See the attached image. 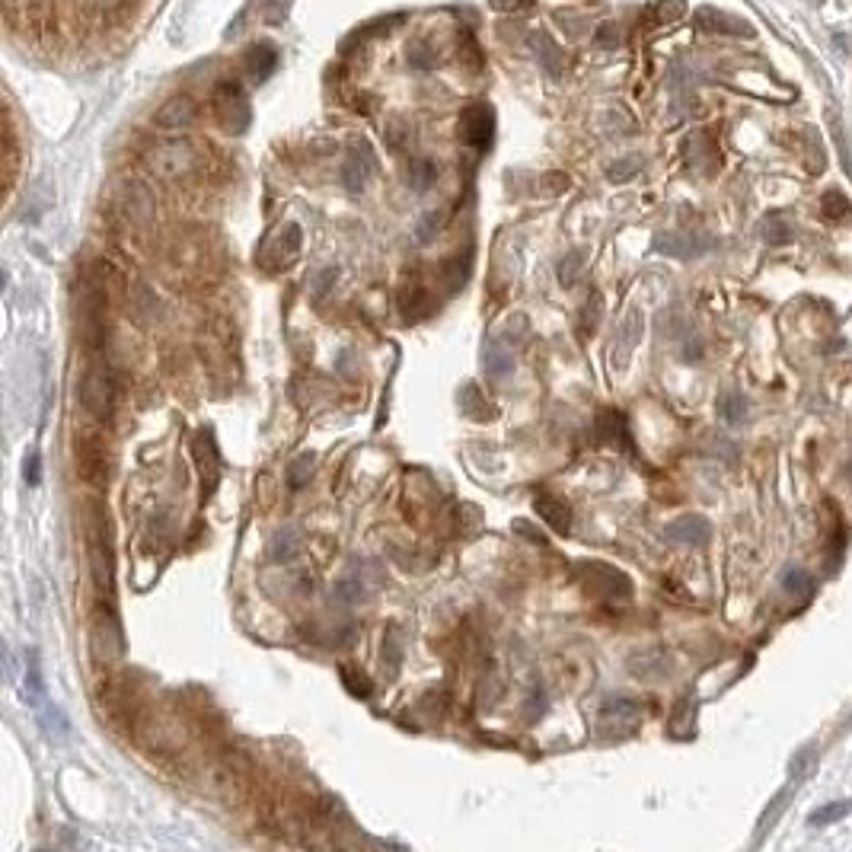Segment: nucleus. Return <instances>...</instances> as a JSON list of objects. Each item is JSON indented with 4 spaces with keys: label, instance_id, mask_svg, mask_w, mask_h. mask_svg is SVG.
Instances as JSON below:
<instances>
[{
    "label": "nucleus",
    "instance_id": "obj_24",
    "mask_svg": "<svg viewBox=\"0 0 852 852\" xmlns=\"http://www.w3.org/2000/svg\"><path fill=\"white\" fill-rule=\"evenodd\" d=\"M457 403H460V412L473 422H492L495 419V406L486 399V393H479L476 383H463Z\"/></svg>",
    "mask_w": 852,
    "mask_h": 852
},
{
    "label": "nucleus",
    "instance_id": "obj_48",
    "mask_svg": "<svg viewBox=\"0 0 852 852\" xmlns=\"http://www.w3.org/2000/svg\"><path fill=\"white\" fill-rule=\"evenodd\" d=\"M460 61L470 64L473 71H479L482 64H486V58H482L479 45H476V39L470 36V32H460Z\"/></svg>",
    "mask_w": 852,
    "mask_h": 852
},
{
    "label": "nucleus",
    "instance_id": "obj_25",
    "mask_svg": "<svg viewBox=\"0 0 852 852\" xmlns=\"http://www.w3.org/2000/svg\"><path fill=\"white\" fill-rule=\"evenodd\" d=\"M278 68V48L269 42H259L246 52V74L253 77L256 83L269 80Z\"/></svg>",
    "mask_w": 852,
    "mask_h": 852
},
{
    "label": "nucleus",
    "instance_id": "obj_45",
    "mask_svg": "<svg viewBox=\"0 0 852 852\" xmlns=\"http://www.w3.org/2000/svg\"><path fill=\"white\" fill-rule=\"evenodd\" d=\"M642 173V160L639 157H620L607 166V179L610 182H629L632 176Z\"/></svg>",
    "mask_w": 852,
    "mask_h": 852
},
{
    "label": "nucleus",
    "instance_id": "obj_33",
    "mask_svg": "<svg viewBox=\"0 0 852 852\" xmlns=\"http://www.w3.org/2000/svg\"><path fill=\"white\" fill-rule=\"evenodd\" d=\"M537 58H540L543 71H546L549 77H562V71H565L562 52H559V45L546 36V32H537Z\"/></svg>",
    "mask_w": 852,
    "mask_h": 852
},
{
    "label": "nucleus",
    "instance_id": "obj_58",
    "mask_svg": "<svg viewBox=\"0 0 852 852\" xmlns=\"http://www.w3.org/2000/svg\"><path fill=\"white\" fill-rule=\"evenodd\" d=\"M492 4V10H521V7H527L530 0H489Z\"/></svg>",
    "mask_w": 852,
    "mask_h": 852
},
{
    "label": "nucleus",
    "instance_id": "obj_46",
    "mask_svg": "<svg viewBox=\"0 0 852 852\" xmlns=\"http://www.w3.org/2000/svg\"><path fill=\"white\" fill-rule=\"evenodd\" d=\"M441 224H444V214H441V211H428V214L422 217V221L415 224V240H419L422 246H425V243H431V240H434V233L441 230Z\"/></svg>",
    "mask_w": 852,
    "mask_h": 852
},
{
    "label": "nucleus",
    "instance_id": "obj_50",
    "mask_svg": "<svg viewBox=\"0 0 852 852\" xmlns=\"http://www.w3.org/2000/svg\"><path fill=\"white\" fill-rule=\"evenodd\" d=\"M683 13H687V4H683V0H661V4L655 7V20L661 26H667V23H677Z\"/></svg>",
    "mask_w": 852,
    "mask_h": 852
},
{
    "label": "nucleus",
    "instance_id": "obj_36",
    "mask_svg": "<svg viewBox=\"0 0 852 852\" xmlns=\"http://www.w3.org/2000/svg\"><path fill=\"white\" fill-rule=\"evenodd\" d=\"M600 320H604V294L594 291L588 297V304L581 307V316H578V332L581 336H591V332L600 326Z\"/></svg>",
    "mask_w": 852,
    "mask_h": 852
},
{
    "label": "nucleus",
    "instance_id": "obj_20",
    "mask_svg": "<svg viewBox=\"0 0 852 852\" xmlns=\"http://www.w3.org/2000/svg\"><path fill=\"white\" fill-rule=\"evenodd\" d=\"M594 438H597V444H616V447H626V450H632V434H629V422H626V415L623 412H616V409H604L597 415V422H594Z\"/></svg>",
    "mask_w": 852,
    "mask_h": 852
},
{
    "label": "nucleus",
    "instance_id": "obj_15",
    "mask_svg": "<svg viewBox=\"0 0 852 852\" xmlns=\"http://www.w3.org/2000/svg\"><path fill=\"white\" fill-rule=\"evenodd\" d=\"M119 208H122V214L128 217L131 224H147L150 217H154V211H157L154 192H150L144 182L131 179V182H125L122 192H119Z\"/></svg>",
    "mask_w": 852,
    "mask_h": 852
},
{
    "label": "nucleus",
    "instance_id": "obj_41",
    "mask_svg": "<svg viewBox=\"0 0 852 852\" xmlns=\"http://www.w3.org/2000/svg\"><path fill=\"white\" fill-rule=\"evenodd\" d=\"M782 588L789 591L792 597H811L814 594V578H811V572H805V568H789V572L782 575Z\"/></svg>",
    "mask_w": 852,
    "mask_h": 852
},
{
    "label": "nucleus",
    "instance_id": "obj_28",
    "mask_svg": "<svg viewBox=\"0 0 852 852\" xmlns=\"http://www.w3.org/2000/svg\"><path fill=\"white\" fill-rule=\"evenodd\" d=\"M431 294L425 288H419V284H412V288H406L403 294H399V313H403L406 323H415V320H425V316L431 313Z\"/></svg>",
    "mask_w": 852,
    "mask_h": 852
},
{
    "label": "nucleus",
    "instance_id": "obj_59",
    "mask_svg": "<svg viewBox=\"0 0 852 852\" xmlns=\"http://www.w3.org/2000/svg\"><path fill=\"white\" fill-rule=\"evenodd\" d=\"M336 275H339L336 269H326L320 278H316V294H326V291H329V284L336 281Z\"/></svg>",
    "mask_w": 852,
    "mask_h": 852
},
{
    "label": "nucleus",
    "instance_id": "obj_8",
    "mask_svg": "<svg viewBox=\"0 0 852 852\" xmlns=\"http://www.w3.org/2000/svg\"><path fill=\"white\" fill-rule=\"evenodd\" d=\"M93 648L103 661H119L125 655V629L119 623V613L112 610V600L106 607L99 604L93 616Z\"/></svg>",
    "mask_w": 852,
    "mask_h": 852
},
{
    "label": "nucleus",
    "instance_id": "obj_40",
    "mask_svg": "<svg viewBox=\"0 0 852 852\" xmlns=\"http://www.w3.org/2000/svg\"><path fill=\"white\" fill-rule=\"evenodd\" d=\"M26 696L32 706H39L45 699V683H42V667H39V655L29 651V667H26Z\"/></svg>",
    "mask_w": 852,
    "mask_h": 852
},
{
    "label": "nucleus",
    "instance_id": "obj_2",
    "mask_svg": "<svg viewBox=\"0 0 852 852\" xmlns=\"http://www.w3.org/2000/svg\"><path fill=\"white\" fill-rule=\"evenodd\" d=\"M578 581L584 594H591L594 600H604V604H629L632 600V578L616 568L610 562H578Z\"/></svg>",
    "mask_w": 852,
    "mask_h": 852
},
{
    "label": "nucleus",
    "instance_id": "obj_13",
    "mask_svg": "<svg viewBox=\"0 0 852 852\" xmlns=\"http://www.w3.org/2000/svg\"><path fill=\"white\" fill-rule=\"evenodd\" d=\"M655 249L674 259H696L712 249V237L696 233V230H671V233H658Z\"/></svg>",
    "mask_w": 852,
    "mask_h": 852
},
{
    "label": "nucleus",
    "instance_id": "obj_6",
    "mask_svg": "<svg viewBox=\"0 0 852 852\" xmlns=\"http://www.w3.org/2000/svg\"><path fill=\"white\" fill-rule=\"evenodd\" d=\"M77 399H80V406L93 415V419H99V422L109 419L112 409H115V383H112L106 367L93 364L83 371V377L77 383Z\"/></svg>",
    "mask_w": 852,
    "mask_h": 852
},
{
    "label": "nucleus",
    "instance_id": "obj_30",
    "mask_svg": "<svg viewBox=\"0 0 852 852\" xmlns=\"http://www.w3.org/2000/svg\"><path fill=\"white\" fill-rule=\"evenodd\" d=\"M760 237L766 240V243H773V246H785V243H792L795 240V227H792V221L785 214H779V211H773V214H766L763 217V224H760Z\"/></svg>",
    "mask_w": 852,
    "mask_h": 852
},
{
    "label": "nucleus",
    "instance_id": "obj_27",
    "mask_svg": "<svg viewBox=\"0 0 852 852\" xmlns=\"http://www.w3.org/2000/svg\"><path fill=\"white\" fill-rule=\"evenodd\" d=\"M482 364H486V374L501 380L511 374L514 358H511V348L501 342V339H489L486 348H482Z\"/></svg>",
    "mask_w": 852,
    "mask_h": 852
},
{
    "label": "nucleus",
    "instance_id": "obj_19",
    "mask_svg": "<svg viewBox=\"0 0 852 852\" xmlns=\"http://www.w3.org/2000/svg\"><path fill=\"white\" fill-rule=\"evenodd\" d=\"M664 537L677 543V546H706L712 537V527L706 517L699 514H687V517H677L674 524L664 527Z\"/></svg>",
    "mask_w": 852,
    "mask_h": 852
},
{
    "label": "nucleus",
    "instance_id": "obj_61",
    "mask_svg": "<svg viewBox=\"0 0 852 852\" xmlns=\"http://www.w3.org/2000/svg\"><path fill=\"white\" fill-rule=\"evenodd\" d=\"M849 482H852V460H849Z\"/></svg>",
    "mask_w": 852,
    "mask_h": 852
},
{
    "label": "nucleus",
    "instance_id": "obj_12",
    "mask_svg": "<svg viewBox=\"0 0 852 852\" xmlns=\"http://www.w3.org/2000/svg\"><path fill=\"white\" fill-rule=\"evenodd\" d=\"M192 454H195V463H198V476H202V498H211L217 482H221V450H217L211 431L195 434Z\"/></svg>",
    "mask_w": 852,
    "mask_h": 852
},
{
    "label": "nucleus",
    "instance_id": "obj_22",
    "mask_svg": "<svg viewBox=\"0 0 852 852\" xmlns=\"http://www.w3.org/2000/svg\"><path fill=\"white\" fill-rule=\"evenodd\" d=\"M696 26L706 29V32H725V36H750V26L744 20H738V16L731 13H722L715 7H699L696 10Z\"/></svg>",
    "mask_w": 852,
    "mask_h": 852
},
{
    "label": "nucleus",
    "instance_id": "obj_34",
    "mask_svg": "<svg viewBox=\"0 0 852 852\" xmlns=\"http://www.w3.org/2000/svg\"><path fill=\"white\" fill-rule=\"evenodd\" d=\"M584 262H588V253H584V249H572V253H565V256L559 259L556 275H559V284H562L565 291L575 288V284H578V278H581V272H584Z\"/></svg>",
    "mask_w": 852,
    "mask_h": 852
},
{
    "label": "nucleus",
    "instance_id": "obj_32",
    "mask_svg": "<svg viewBox=\"0 0 852 852\" xmlns=\"http://www.w3.org/2000/svg\"><path fill=\"white\" fill-rule=\"evenodd\" d=\"M272 549V559L275 562H291L294 556H297V549H300V530L294 527V524H288V527H281L275 537H272V543H269Z\"/></svg>",
    "mask_w": 852,
    "mask_h": 852
},
{
    "label": "nucleus",
    "instance_id": "obj_9",
    "mask_svg": "<svg viewBox=\"0 0 852 852\" xmlns=\"http://www.w3.org/2000/svg\"><path fill=\"white\" fill-rule=\"evenodd\" d=\"M300 240H304V233H300L297 224H281L269 240L262 243L259 249V262L265 265L269 272H284L291 269L294 259L300 256Z\"/></svg>",
    "mask_w": 852,
    "mask_h": 852
},
{
    "label": "nucleus",
    "instance_id": "obj_39",
    "mask_svg": "<svg viewBox=\"0 0 852 852\" xmlns=\"http://www.w3.org/2000/svg\"><path fill=\"white\" fill-rule=\"evenodd\" d=\"M339 674H342V683H345V690H348V693L358 696V699H371L374 683L367 680V674H364V671H358V667L342 664V667H339Z\"/></svg>",
    "mask_w": 852,
    "mask_h": 852
},
{
    "label": "nucleus",
    "instance_id": "obj_55",
    "mask_svg": "<svg viewBox=\"0 0 852 852\" xmlns=\"http://www.w3.org/2000/svg\"><path fill=\"white\" fill-rule=\"evenodd\" d=\"M785 805H789V789H785V792H782V795L776 798V805H773L770 811H766V814H763V821H760V830H770V821H776V817H779V814L785 811Z\"/></svg>",
    "mask_w": 852,
    "mask_h": 852
},
{
    "label": "nucleus",
    "instance_id": "obj_54",
    "mask_svg": "<svg viewBox=\"0 0 852 852\" xmlns=\"http://www.w3.org/2000/svg\"><path fill=\"white\" fill-rule=\"evenodd\" d=\"M543 712H546V693H543L540 687H533L530 696H527V712H524V715H527V718H533V715L540 718Z\"/></svg>",
    "mask_w": 852,
    "mask_h": 852
},
{
    "label": "nucleus",
    "instance_id": "obj_44",
    "mask_svg": "<svg viewBox=\"0 0 852 852\" xmlns=\"http://www.w3.org/2000/svg\"><path fill=\"white\" fill-rule=\"evenodd\" d=\"M336 600L342 607H352V604H358V600H364V584L355 578V575H348V578H339L336 581Z\"/></svg>",
    "mask_w": 852,
    "mask_h": 852
},
{
    "label": "nucleus",
    "instance_id": "obj_7",
    "mask_svg": "<svg viewBox=\"0 0 852 852\" xmlns=\"http://www.w3.org/2000/svg\"><path fill=\"white\" fill-rule=\"evenodd\" d=\"M74 460H77V473L83 482L90 486H106L109 482V470H112V457L106 441L93 431H83L77 444H74Z\"/></svg>",
    "mask_w": 852,
    "mask_h": 852
},
{
    "label": "nucleus",
    "instance_id": "obj_47",
    "mask_svg": "<svg viewBox=\"0 0 852 852\" xmlns=\"http://www.w3.org/2000/svg\"><path fill=\"white\" fill-rule=\"evenodd\" d=\"M294 7V0H269L262 10V23L265 26H281L284 20H288V13Z\"/></svg>",
    "mask_w": 852,
    "mask_h": 852
},
{
    "label": "nucleus",
    "instance_id": "obj_17",
    "mask_svg": "<svg viewBox=\"0 0 852 852\" xmlns=\"http://www.w3.org/2000/svg\"><path fill=\"white\" fill-rule=\"evenodd\" d=\"M533 511L540 514V521L549 530L562 533V537L568 530H572V505H568V501L562 495H556V492H537V495H533Z\"/></svg>",
    "mask_w": 852,
    "mask_h": 852
},
{
    "label": "nucleus",
    "instance_id": "obj_23",
    "mask_svg": "<svg viewBox=\"0 0 852 852\" xmlns=\"http://www.w3.org/2000/svg\"><path fill=\"white\" fill-rule=\"evenodd\" d=\"M629 671L636 680H664L667 671H671V658L661 648H648L629 658Z\"/></svg>",
    "mask_w": 852,
    "mask_h": 852
},
{
    "label": "nucleus",
    "instance_id": "obj_5",
    "mask_svg": "<svg viewBox=\"0 0 852 852\" xmlns=\"http://www.w3.org/2000/svg\"><path fill=\"white\" fill-rule=\"evenodd\" d=\"M211 109H214L217 125H221L227 135H243V131L253 125V106H249L246 93L237 83H221V87L214 90Z\"/></svg>",
    "mask_w": 852,
    "mask_h": 852
},
{
    "label": "nucleus",
    "instance_id": "obj_57",
    "mask_svg": "<svg viewBox=\"0 0 852 852\" xmlns=\"http://www.w3.org/2000/svg\"><path fill=\"white\" fill-rule=\"evenodd\" d=\"M546 186H549V192H553V195H559V192H565L568 186H572V179H568L565 173H549Z\"/></svg>",
    "mask_w": 852,
    "mask_h": 852
},
{
    "label": "nucleus",
    "instance_id": "obj_49",
    "mask_svg": "<svg viewBox=\"0 0 852 852\" xmlns=\"http://www.w3.org/2000/svg\"><path fill=\"white\" fill-rule=\"evenodd\" d=\"M616 45H620V26H616V23H600L597 36H594V48H600V52H613Z\"/></svg>",
    "mask_w": 852,
    "mask_h": 852
},
{
    "label": "nucleus",
    "instance_id": "obj_11",
    "mask_svg": "<svg viewBox=\"0 0 852 852\" xmlns=\"http://www.w3.org/2000/svg\"><path fill=\"white\" fill-rule=\"evenodd\" d=\"M457 135L466 147L473 150H489L492 147V138H495V115L489 106H466L460 112V122H457Z\"/></svg>",
    "mask_w": 852,
    "mask_h": 852
},
{
    "label": "nucleus",
    "instance_id": "obj_60",
    "mask_svg": "<svg viewBox=\"0 0 852 852\" xmlns=\"http://www.w3.org/2000/svg\"><path fill=\"white\" fill-rule=\"evenodd\" d=\"M514 527H517V530H521V533H527V537H530L533 543H540V546H546V540H543V533H537V530H530V527H527L524 521H517Z\"/></svg>",
    "mask_w": 852,
    "mask_h": 852
},
{
    "label": "nucleus",
    "instance_id": "obj_4",
    "mask_svg": "<svg viewBox=\"0 0 852 852\" xmlns=\"http://www.w3.org/2000/svg\"><path fill=\"white\" fill-rule=\"evenodd\" d=\"M87 543H90V568H93L96 591H99V597L112 600V594H115V559H112V540H109V524H106L103 508L90 511Z\"/></svg>",
    "mask_w": 852,
    "mask_h": 852
},
{
    "label": "nucleus",
    "instance_id": "obj_14",
    "mask_svg": "<svg viewBox=\"0 0 852 852\" xmlns=\"http://www.w3.org/2000/svg\"><path fill=\"white\" fill-rule=\"evenodd\" d=\"M198 119V103L192 96L179 93V96H170L166 103L154 112V125L160 131H186L192 128Z\"/></svg>",
    "mask_w": 852,
    "mask_h": 852
},
{
    "label": "nucleus",
    "instance_id": "obj_18",
    "mask_svg": "<svg viewBox=\"0 0 852 852\" xmlns=\"http://www.w3.org/2000/svg\"><path fill=\"white\" fill-rule=\"evenodd\" d=\"M642 329H645L642 310H629L620 332H616V342H613V355H610L613 367H620V371H623V367L629 364L632 352H636L639 342H642Z\"/></svg>",
    "mask_w": 852,
    "mask_h": 852
},
{
    "label": "nucleus",
    "instance_id": "obj_3",
    "mask_svg": "<svg viewBox=\"0 0 852 852\" xmlns=\"http://www.w3.org/2000/svg\"><path fill=\"white\" fill-rule=\"evenodd\" d=\"M144 166L157 179L176 182V179H186L189 173H195L198 150L189 138H166V141H157L154 147H147Z\"/></svg>",
    "mask_w": 852,
    "mask_h": 852
},
{
    "label": "nucleus",
    "instance_id": "obj_37",
    "mask_svg": "<svg viewBox=\"0 0 852 852\" xmlns=\"http://www.w3.org/2000/svg\"><path fill=\"white\" fill-rule=\"evenodd\" d=\"M313 466H316V457H313V454H300V457L288 466L284 479H288V489H291V492L307 489V482L313 479Z\"/></svg>",
    "mask_w": 852,
    "mask_h": 852
},
{
    "label": "nucleus",
    "instance_id": "obj_10",
    "mask_svg": "<svg viewBox=\"0 0 852 852\" xmlns=\"http://www.w3.org/2000/svg\"><path fill=\"white\" fill-rule=\"evenodd\" d=\"M639 703L629 696H607L604 706H600V715H597V725L604 734H613V738H623V734H632L639 725Z\"/></svg>",
    "mask_w": 852,
    "mask_h": 852
},
{
    "label": "nucleus",
    "instance_id": "obj_29",
    "mask_svg": "<svg viewBox=\"0 0 852 852\" xmlns=\"http://www.w3.org/2000/svg\"><path fill=\"white\" fill-rule=\"evenodd\" d=\"M406 639H403V629H399L396 623L387 626V632H383V645H380V664L387 667L390 674H399V667H403V655H406Z\"/></svg>",
    "mask_w": 852,
    "mask_h": 852
},
{
    "label": "nucleus",
    "instance_id": "obj_43",
    "mask_svg": "<svg viewBox=\"0 0 852 852\" xmlns=\"http://www.w3.org/2000/svg\"><path fill=\"white\" fill-rule=\"evenodd\" d=\"M849 214V198L840 192V189H830V192H824V198H821V217L824 221H843V217Z\"/></svg>",
    "mask_w": 852,
    "mask_h": 852
},
{
    "label": "nucleus",
    "instance_id": "obj_38",
    "mask_svg": "<svg viewBox=\"0 0 852 852\" xmlns=\"http://www.w3.org/2000/svg\"><path fill=\"white\" fill-rule=\"evenodd\" d=\"M849 814H852V801H827L824 808L811 811L808 824L811 827H830V824L843 821V817H849Z\"/></svg>",
    "mask_w": 852,
    "mask_h": 852
},
{
    "label": "nucleus",
    "instance_id": "obj_1",
    "mask_svg": "<svg viewBox=\"0 0 852 852\" xmlns=\"http://www.w3.org/2000/svg\"><path fill=\"white\" fill-rule=\"evenodd\" d=\"M71 313H74V332L83 348H96L106 332V294L93 275H80L74 281L71 294Z\"/></svg>",
    "mask_w": 852,
    "mask_h": 852
},
{
    "label": "nucleus",
    "instance_id": "obj_16",
    "mask_svg": "<svg viewBox=\"0 0 852 852\" xmlns=\"http://www.w3.org/2000/svg\"><path fill=\"white\" fill-rule=\"evenodd\" d=\"M683 157H687L690 170L696 173H715L718 163H722V154H718V144L712 135H706V131H696V135H690L687 141H683Z\"/></svg>",
    "mask_w": 852,
    "mask_h": 852
},
{
    "label": "nucleus",
    "instance_id": "obj_51",
    "mask_svg": "<svg viewBox=\"0 0 852 852\" xmlns=\"http://www.w3.org/2000/svg\"><path fill=\"white\" fill-rule=\"evenodd\" d=\"M801 141H805V150H808V154H805V160H808V170H811V173H821V170H824V154H821V144H817V138H814V135H805V138H801Z\"/></svg>",
    "mask_w": 852,
    "mask_h": 852
},
{
    "label": "nucleus",
    "instance_id": "obj_42",
    "mask_svg": "<svg viewBox=\"0 0 852 852\" xmlns=\"http://www.w3.org/2000/svg\"><path fill=\"white\" fill-rule=\"evenodd\" d=\"M718 415L728 422V425H738L747 419V399L741 393H725L718 399Z\"/></svg>",
    "mask_w": 852,
    "mask_h": 852
},
{
    "label": "nucleus",
    "instance_id": "obj_21",
    "mask_svg": "<svg viewBox=\"0 0 852 852\" xmlns=\"http://www.w3.org/2000/svg\"><path fill=\"white\" fill-rule=\"evenodd\" d=\"M470 275H473V249H463V253L447 256L441 262V272H438L441 288L447 294H460L466 288V281H470Z\"/></svg>",
    "mask_w": 852,
    "mask_h": 852
},
{
    "label": "nucleus",
    "instance_id": "obj_26",
    "mask_svg": "<svg viewBox=\"0 0 852 852\" xmlns=\"http://www.w3.org/2000/svg\"><path fill=\"white\" fill-rule=\"evenodd\" d=\"M371 166H374V157L367 154V147H361V154L355 150V154H348V160L342 163V186L348 192H361L367 176H371Z\"/></svg>",
    "mask_w": 852,
    "mask_h": 852
},
{
    "label": "nucleus",
    "instance_id": "obj_31",
    "mask_svg": "<svg viewBox=\"0 0 852 852\" xmlns=\"http://www.w3.org/2000/svg\"><path fill=\"white\" fill-rule=\"evenodd\" d=\"M434 179H438V166H434V160L428 157H415L409 160L406 166V182L412 192H428L434 186Z\"/></svg>",
    "mask_w": 852,
    "mask_h": 852
},
{
    "label": "nucleus",
    "instance_id": "obj_53",
    "mask_svg": "<svg viewBox=\"0 0 852 852\" xmlns=\"http://www.w3.org/2000/svg\"><path fill=\"white\" fill-rule=\"evenodd\" d=\"M23 476H26L29 486H39V479H42V457H39V450H29V457H26V463H23Z\"/></svg>",
    "mask_w": 852,
    "mask_h": 852
},
{
    "label": "nucleus",
    "instance_id": "obj_52",
    "mask_svg": "<svg viewBox=\"0 0 852 852\" xmlns=\"http://www.w3.org/2000/svg\"><path fill=\"white\" fill-rule=\"evenodd\" d=\"M814 747H805V750H798V757L792 760V779H805L808 773H811V766H814Z\"/></svg>",
    "mask_w": 852,
    "mask_h": 852
},
{
    "label": "nucleus",
    "instance_id": "obj_56",
    "mask_svg": "<svg viewBox=\"0 0 852 852\" xmlns=\"http://www.w3.org/2000/svg\"><path fill=\"white\" fill-rule=\"evenodd\" d=\"M83 4H87L90 10H96V13H119L128 0H83Z\"/></svg>",
    "mask_w": 852,
    "mask_h": 852
},
{
    "label": "nucleus",
    "instance_id": "obj_35",
    "mask_svg": "<svg viewBox=\"0 0 852 852\" xmlns=\"http://www.w3.org/2000/svg\"><path fill=\"white\" fill-rule=\"evenodd\" d=\"M406 61H409L412 71H431L434 64H438V48H434L428 39H415L406 48Z\"/></svg>",
    "mask_w": 852,
    "mask_h": 852
}]
</instances>
